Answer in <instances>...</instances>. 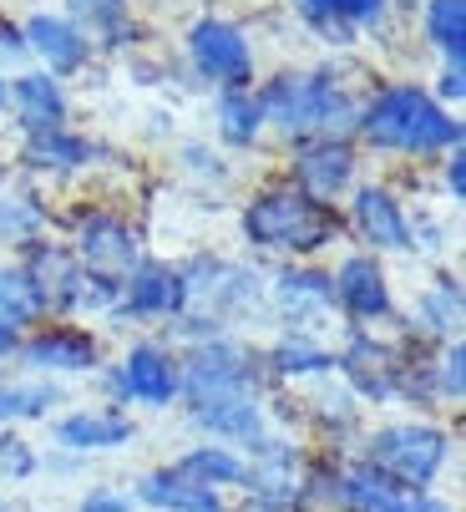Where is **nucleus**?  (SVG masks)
<instances>
[{
	"instance_id": "39",
	"label": "nucleus",
	"mask_w": 466,
	"mask_h": 512,
	"mask_svg": "<svg viewBox=\"0 0 466 512\" xmlns=\"http://www.w3.org/2000/svg\"><path fill=\"white\" fill-rule=\"evenodd\" d=\"M446 183H451V193L461 198V188H466V168H461V153L451 158V168H446Z\"/></svg>"
},
{
	"instance_id": "26",
	"label": "nucleus",
	"mask_w": 466,
	"mask_h": 512,
	"mask_svg": "<svg viewBox=\"0 0 466 512\" xmlns=\"http://www.w3.org/2000/svg\"><path fill=\"white\" fill-rule=\"evenodd\" d=\"M294 512H350L345 482L335 472H309L304 487L294 492Z\"/></svg>"
},
{
	"instance_id": "10",
	"label": "nucleus",
	"mask_w": 466,
	"mask_h": 512,
	"mask_svg": "<svg viewBox=\"0 0 466 512\" xmlns=\"http://www.w3.org/2000/svg\"><path fill=\"white\" fill-rule=\"evenodd\" d=\"M188 305V284L168 264H137L127 279V310L132 315H178Z\"/></svg>"
},
{
	"instance_id": "42",
	"label": "nucleus",
	"mask_w": 466,
	"mask_h": 512,
	"mask_svg": "<svg viewBox=\"0 0 466 512\" xmlns=\"http://www.w3.org/2000/svg\"><path fill=\"white\" fill-rule=\"evenodd\" d=\"M0 102H6V87H0Z\"/></svg>"
},
{
	"instance_id": "7",
	"label": "nucleus",
	"mask_w": 466,
	"mask_h": 512,
	"mask_svg": "<svg viewBox=\"0 0 466 512\" xmlns=\"http://www.w3.org/2000/svg\"><path fill=\"white\" fill-rule=\"evenodd\" d=\"M183 386H188L193 406H208V401H223V396H249V355L228 340H213L188 360Z\"/></svg>"
},
{
	"instance_id": "18",
	"label": "nucleus",
	"mask_w": 466,
	"mask_h": 512,
	"mask_svg": "<svg viewBox=\"0 0 466 512\" xmlns=\"http://www.w3.org/2000/svg\"><path fill=\"white\" fill-rule=\"evenodd\" d=\"M26 36H31V46L46 56V66H51V71H76V66L87 61V36L76 31V26H66V21L36 16Z\"/></svg>"
},
{
	"instance_id": "38",
	"label": "nucleus",
	"mask_w": 466,
	"mask_h": 512,
	"mask_svg": "<svg viewBox=\"0 0 466 512\" xmlns=\"http://www.w3.org/2000/svg\"><path fill=\"white\" fill-rule=\"evenodd\" d=\"M396 512H451V507H446V502H436V497H426V492H416L411 502L401 497V507H396Z\"/></svg>"
},
{
	"instance_id": "3",
	"label": "nucleus",
	"mask_w": 466,
	"mask_h": 512,
	"mask_svg": "<svg viewBox=\"0 0 466 512\" xmlns=\"http://www.w3.org/2000/svg\"><path fill=\"white\" fill-rule=\"evenodd\" d=\"M259 112H269L284 132H340V127H350L355 122V107L330 87V82H320V77H284V82H274L269 92H264V102H259Z\"/></svg>"
},
{
	"instance_id": "27",
	"label": "nucleus",
	"mask_w": 466,
	"mask_h": 512,
	"mask_svg": "<svg viewBox=\"0 0 466 512\" xmlns=\"http://www.w3.org/2000/svg\"><path fill=\"white\" fill-rule=\"evenodd\" d=\"M41 315L36 289L26 284V274H0V325H31Z\"/></svg>"
},
{
	"instance_id": "15",
	"label": "nucleus",
	"mask_w": 466,
	"mask_h": 512,
	"mask_svg": "<svg viewBox=\"0 0 466 512\" xmlns=\"http://www.w3.org/2000/svg\"><path fill=\"white\" fill-rule=\"evenodd\" d=\"M26 360L41 365V371H87L97 360V345L82 330H46V335L26 340Z\"/></svg>"
},
{
	"instance_id": "34",
	"label": "nucleus",
	"mask_w": 466,
	"mask_h": 512,
	"mask_svg": "<svg viewBox=\"0 0 466 512\" xmlns=\"http://www.w3.org/2000/svg\"><path fill=\"white\" fill-rule=\"evenodd\" d=\"M436 386H441V396H451V401H461V340L436 360Z\"/></svg>"
},
{
	"instance_id": "14",
	"label": "nucleus",
	"mask_w": 466,
	"mask_h": 512,
	"mask_svg": "<svg viewBox=\"0 0 466 512\" xmlns=\"http://www.w3.org/2000/svg\"><path fill=\"white\" fill-rule=\"evenodd\" d=\"M340 365L350 371L355 391L370 396V401H385V396L396 391V376H401V365H396L391 345H380V340H355V345L345 350Z\"/></svg>"
},
{
	"instance_id": "17",
	"label": "nucleus",
	"mask_w": 466,
	"mask_h": 512,
	"mask_svg": "<svg viewBox=\"0 0 466 512\" xmlns=\"http://www.w3.org/2000/svg\"><path fill=\"white\" fill-rule=\"evenodd\" d=\"M142 502L152 507H168V512H218V492L213 487H198L178 472H152L142 477Z\"/></svg>"
},
{
	"instance_id": "6",
	"label": "nucleus",
	"mask_w": 466,
	"mask_h": 512,
	"mask_svg": "<svg viewBox=\"0 0 466 512\" xmlns=\"http://www.w3.org/2000/svg\"><path fill=\"white\" fill-rule=\"evenodd\" d=\"M76 264L87 269V279L117 289L137 269V234L122 224V218L97 213V218H87V224L76 229Z\"/></svg>"
},
{
	"instance_id": "11",
	"label": "nucleus",
	"mask_w": 466,
	"mask_h": 512,
	"mask_svg": "<svg viewBox=\"0 0 466 512\" xmlns=\"http://www.w3.org/2000/svg\"><path fill=\"white\" fill-rule=\"evenodd\" d=\"M350 173H355V158H350V148L345 142H315V148H304L299 153V193L304 198H315V203H325V198H335L345 183H350Z\"/></svg>"
},
{
	"instance_id": "22",
	"label": "nucleus",
	"mask_w": 466,
	"mask_h": 512,
	"mask_svg": "<svg viewBox=\"0 0 466 512\" xmlns=\"http://www.w3.org/2000/svg\"><path fill=\"white\" fill-rule=\"evenodd\" d=\"M340 482H345L350 512H396V507H401V487H391V482H385L380 472H370V467H355V472H345Z\"/></svg>"
},
{
	"instance_id": "12",
	"label": "nucleus",
	"mask_w": 466,
	"mask_h": 512,
	"mask_svg": "<svg viewBox=\"0 0 466 512\" xmlns=\"http://www.w3.org/2000/svg\"><path fill=\"white\" fill-rule=\"evenodd\" d=\"M335 295L355 320H380L391 310V289H385V274L375 259H345L340 279H335Z\"/></svg>"
},
{
	"instance_id": "36",
	"label": "nucleus",
	"mask_w": 466,
	"mask_h": 512,
	"mask_svg": "<svg viewBox=\"0 0 466 512\" xmlns=\"http://www.w3.org/2000/svg\"><path fill=\"white\" fill-rule=\"evenodd\" d=\"M36 208H0V229H6V234H31L36 229Z\"/></svg>"
},
{
	"instance_id": "9",
	"label": "nucleus",
	"mask_w": 466,
	"mask_h": 512,
	"mask_svg": "<svg viewBox=\"0 0 466 512\" xmlns=\"http://www.w3.org/2000/svg\"><path fill=\"white\" fill-rule=\"evenodd\" d=\"M193 61H198V71L203 77H213V82H249V71H254V56H249V41L233 31V26H223V21H203V26H193Z\"/></svg>"
},
{
	"instance_id": "37",
	"label": "nucleus",
	"mask_w": 466,
	"mask_h": 512,
	"mask_svg": "<svg viewBox=\"0 0 466 512\" xmlns=\"http://www.w3.org/2000/svg\"><path fill=\"white\" fill-rule=\"evenodd\" d=\"M132 502L127 497H112V492H92L87 502H82V512H127Z\"/></svg>"
},
{
	"instance_id": "2",
	"label": "nucleus",
	"mask_w": 466,
	"mask_h": 512,
	"mask_svg": "<svg viewBox=\"0 0 466 512\" xmlns=\"http://www.w3.org/2000/svg\"><path fill=\"white\" fill-rule=\"evenodd\" d=\"M244 234L259 249H289V254H315L335 239V213L299 188H274L244 213Z\"/></svg>"
},
{
	"instance_id": "30",
	"label": "nucleus",
	"mask_w": 466,
	"mask_h": 512,
	"mask_svg": "<svg viewBox=\"0 0 466 512\" xmlns=\"http://www.w3.org/2000/svg\"><path fill=\"white\" fill-rule=\"evenodd\" d=\"M274 365L284 376H315V371H330V355L320 350V345H309V340H284L279 350H274Z\"/></svg>"
},
{
	"instance_id": "4",
	"label": "nucleus",
	"mask_w": 466,
	"mask_h": 512,
	"mask_svg": "<svg viewBox=\"0 0 466 512\" xmlns=\"http://www.w3.org/2000/svg\"><path fill=\"white\" fill-rule=\"evenodd\" d=\"M446 462V431L436 426H385L370 436V472L391 487H426Z\"/></svg>"
},
{
	"instance_id": "16",
	"label": "nucleus",
	"mask_w": 466,
	"mask_h": 512,
	"mask_svg": "<svg viewBox=\"0 0 466 512\" xmlns=\"http://www.w3.org/2000/svg\"><path fill=\"white\" fill-rule=\"evenodd\" d=\"M56 431H61V442L76 447V452H107V447L132 442V421L117 416V411H82V416H66Z\"/></svg>"
},
{
	"instance_id": "5",
	"label": "nucleus",
	"mask_w": 466,
	"mask_h": 512,
	"mask_svg": "<svg viewBox=\"0 0 466 512\" xmlns=\"http://www.w3.org/2000/svg\"><path fill=\"white\" fill-rule=\"evenodd\" d=\"M26 284L36 289V305L41 310H82V305H107L112 289L87 279V269L76 264L61 249H36L26 264Z\"/></svg>"
},
{
	"instance_id": "1",
	"label": "nucleus",
	"mask_w": 466,
	"mask_h": 512,
	"mask_svg": "<svg viewBox=\"0 0 466 512\" xmlns=\"http://www.w3.org/2000/svg\"><path fill=\"white\" fill-rule=\"evenodd\" d=\"M360 132L375 148H401V153H441L461 142V127L416 87H391L370 102L360 117Z\"/></svg>"
},
{
	"instance_id": "40",
	"label": "nucleus",
	"mask_w": 466,
	"mask_h": 512,
	"mask_svg": "<svg viewBox=\"0 0 466 512\" xmlns=\"http://www.w3.org/2000/svg\"><path fill=\"white\" fill-rule=\"evenodd\" d=\"M441 92H446V97H461V66H451L446 77H441Z\"/></svg>"
},
{
	"instance_id": "43",
	"label": "nucleus",
	"mask_w": 466,
	"mask_h": 512,
	"mask_svg": "<svg viewBox=\"0 0 466 512\" xmlns=\"http://www.w3.org/2000/svg\"><path fill=\"white\" fill-rule=\"evenodd\" d=\"M0 512H6V507H0Z\"/></svg>"
},
{
	"instance_id": "24",
	"label": "nucleus",
	"mask_w": 466,
	"mask_h": 512,
	"mask_svg": "<svg viewBox=\"0 0 466 512\" xmlns=\"http://www.w3.org/2000/svg\"><path fill=\"white\" fill-rule=\"evenodd\" d=\"M87 142L82 137H66L61 127H51V132H31V148H26V158L36 163V168H76V163H87Z\"/></svg>"
},
{
	"instance_id": "25",
	"label": "nucleus",
	"mask_w": 466,
	"mask_h": 512,
	"mask_svg": "<svg viewBox=\"0 0 466 512\" xmlns=\"http://www.w3.org/2000/svg\"><path fill=\"white\" fill-rule=\"evenodd\" d=\"M299 11L315 21V26H365V21H380L385 11V0H299Z\"/></svg>"
},
{
	"instance_id": "41",
	"label": "nucleus",
	"mask_w": 466,
	"mask_h": 512,
	"mask_svg": "<svg viewBox=\"0 0 466 512\" xmlns=\"http://www.w3.org/2000/svg\"><path fill=\"white\" fill-rule=\"evenodd\" d=\"M6 350H16V330H11V325H0V355H6Z\"/></svg>"
},
{
	"instance_id": "20",
	"label": "nucleus",
	"mask_w": 466,
	"mask_h": 512,
	"mask_svg": "<svg viewBox=\"0 0 466 512\" xmlns=\"http://www.w3.org/2000/svg\"><path fill=\"white\" fill-rule=\"evenodd\" d=\"M193 421L218 431V436H244L254 442L259 436V406H254V391L249 396H223V401H208V406H193Z\"/></svg>"
},
{
	"instance_id": "32",
	"label": "nucleus",
	"mask_w": 466,
	"mask_h": 512,
	"mask_svg": "<svg viewBox=\"0 0 466 512\" xmlns=\"http://www.w3.org/2000/svg\"><path fill=\"white\" fill-rule=\"evenodd\" d=\"M284 305H289V310L330 305V279H325V274H284Z\"/></svg>"
},
{
	"instance_id": "33",
	"label": "nucleus",
	"mask_w": 466,
	"mask_h": 512,
	"mask_svg": "<svg viewBox=\"0 0 466 512\" xmlns=\"http://www.w3.org/2000/svg\"><path fill=\"white\" fill-rule=\"evenodd\" d=\"M426 320H431V330H456V320H461V295H456V284H441L436 295H431V305H426Z\"/></svg>"
},
{
	"instance_id": "35",
	"label": "nucleus",
	"mask_w": 466,
	"mask_h": 512,
	"mask_svg": "<svg viewBox=\"0 0 466 512\" xmlns=\"http://www.w3.org/2000/svg\"><path fill=\"white\" fill-rule=\"evenodd\" d=\"M0 467H6V472H16V477H26V472H31V452H26V442L6 436V442H0Z\"/></svg>"
},
{
	"instance_id": "21",
	"label": "nucleus",
	"mask_w": 466,
	"mask_h": 512,
	"mask_svg": "<svg viewBox=\"0 0 466 512\" xmlns=\"http://www.w3.org/2000/svg\"><path fill=\"white\" fill-rule=\"evenodd\" d=\"M173 472L188 477V482H198V487H233V482H244V462L233 457V452H223V447H198Z\"/></svg>"
},
{
	"instance_id": "13",
	"label": "nucleus",
	"mask_w": 466,
	"mask_h": 512,
	"mask_svg": "<svg viewBox=\"0 0 466 512\" xmlns=\"http://www.w3.org/2000/svg\"><path fill=\"white\" fill-rule=\"evenodd\" d=\"M355 224H360V234H365L370 244H380V249H411V224H406L401 203L385 193V188H365V193L355 198Z\"/></svg>"
},
{
	"instance_id": "23",
	"label": "nucleus",
	"mask_w": 466,
	"mask_h": 512,
	"mask_svg": "<svg viewBox=\"0 0 466 512\" xmlns=\"http://www.w3.org/2000/svg\"><path fill=\"white\" fill-rule=\"evenodd\" d=\"M431 41L451 56V66H461V51H466V0H431Z\"/></svg>"
},
{
	"instance_id": "19",
	"label": "nucleus",
	"mask_w": 466,
	"mask_h": 512,
	"mask_svg": "<svg viewBox=\"0 0 466 512\" xmlns=\"http://www.w3.org/2000/svg\"><path fill=\"white\" fill-rule=\"evenodd\" d=\"M16 112H21V122L31 132H51L66 117V97H61V87L51 77H21L16 82Z\"/></svg>"
},
{
	"instance_id": "31",
	"label": "nucleus",
	"mask_w": 466,
	"mask_h": 512,
	"mask_svg": "<svg viewBox=\"0 0 466 512\" xmlns=\"http://www.w3.org/2000/svg\"><path fill=\"white\" fill-rule=\"evenodd\" d=\"M56 401L51 386H6L0 391V421H16V416H46V406Z\"/></svg>"
},
{
	"instance_id": "8",
	"label": "nucleus",
	"mask_w": 466,
	"mask_h": 512,
	"mask_svg": "<svg viewBox=\"0 0 466 512\" xmlns=\"http://www.w3.org/2000/svg\"><path fill=\"white\" fill-rule=\"evenodd\" d=\"M178 386H183V371L163 345H137L117 371V391L127 401H147V406H168L178 396Z\"/></svg>"
},
{
	"instance_id": "28",
	"label": "nucleus",
	"mask_w": 466,
	"mask_h": 512,
	"mask_svg": "<svg viewBox=\"0 0 466 512\" xmlns=\"http://www.w3.org/2000/svg\"><path fill=\"white\" fill-rule=\"evenodd\" d=\"M71 11L87 21L92 36L102 41H122V26H127V0H71ZM82 31V36H87Z\"/></svg>"
},
{
	"instance_id": "29",
	"label": "nucleus",
	"mask_w": 466,
	"mask_h": 512,
	"mask_svg": "<svg viewBox=\"0 0 466 512\" xmlns=\"http://www.w3.org/2000/svg\"><path fill=\"white\" fill-rule=\"evenodd\" d=\"M218 117H223V137L228 142H249L254 132H259V102H249L244 92H228L223 102H218Z\"/></svg>"
}]
</instances>
